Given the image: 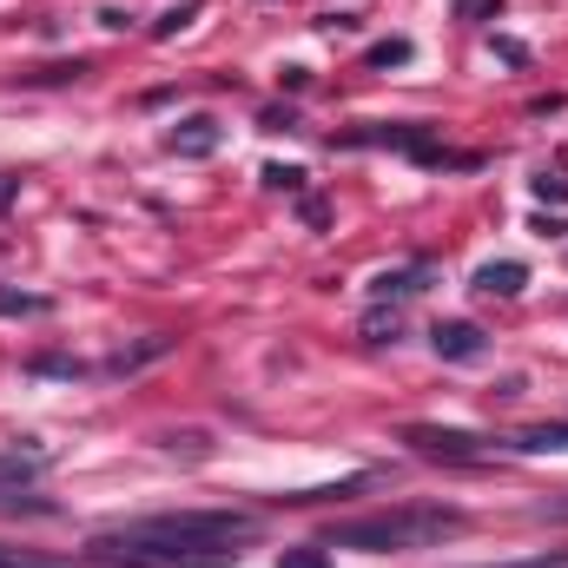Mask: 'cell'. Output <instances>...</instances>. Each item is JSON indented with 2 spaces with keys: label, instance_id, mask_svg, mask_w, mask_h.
Listing matches in <instances>:
<instances>
[{
  "label": "cell",
  "instance_id": "6da1fadb",
  "mask_svg": "<svg viewBox=\"0 0 568 568\" xmlns=\"http://www.w3.org/2000/svg\"><path fill=\"white\" fill-rule=\"evenodd\" d=\"M258 536V516L239 509H172V516H145L126 529L93 536V556L120 568H232Z\"/></svg>",
  "mask_w": 568,
  "mask_h": 568
},
{
  "label": "cell",
  "instance_id": "7a4b0ae2",
  "mask_svg": "<svg viewBox=\"0 0 568 568\" xmlns=\"http://www.w3.org/2000/svg\"><path fill=\"white\" fill-rule=\"evenodd\" d=\"M463 529V509L443 503H410V509H377V516H351L324 536V549H371V556H397V549H429L443 536Z\"/></svg>",
  "mask_w": 568,
  "mask_h": 568
},
{
  "label": "cell",
  "instance_id": "3957f363",
  "mask_svg": "<svg viewBox=\"0 0 568 568\" xmlns=\"http://www.w3.org/2000/svg\"><path fill=\"white\" fill-rule=\"evenodd\" d=\"M404 443H410L417 456H443V463H476V456L489 449V436H476V429H443V424H410Z\"/></svg>",
  "mask_w": 568,
  "mask_h": 568
},
{
  "label": "cell",
  "instance_id": "277c9868",
  "mask_svg": "<svg viewBox=\"0 0 568 568\" xmlns=\"http://www.w3.org/2000/svg\"><path fill=\"white\" fill-rule=\"evenodd\" d=\"M219 140H225V133H219V120H212V113H185V120L165 133V145H172L179 159H212Z\"/></svg>",
  "mask_w": 568,
  "mask_h": 568
},
{
  "label": "cell",
  "instance_id": "5b68a950",
  "mask_svg": "<svg viewBox=\"0 0 568 568\" xmlns=\"http://www.w3.org/2000/svg\"><path fill=\"white\" fill-rule=\"evenodd\" d=\"M429 344H436V357H449V364H469V357H483V331H476V324H463V317L436 324V331H429Z\"/></svg>",
  "mask_w": 568,
  "mask_h": 568
},
{
  "label": "cell",
  "instance_id": "8992f818",
  "mask_svg": "<svg viewBox=\"0 0 568 568\" xmlns=\"http://www.w3.org/2000/svg\"><path fill=\"white\" fill-rule=\"evenodd\" d=\"M47 476V449H0V496H20Z\"/></svg>",
  "mask_w": 568,
  "mask_h": 568
},
{
  "label": "cell",
  "instance_id": "52a82bcc",
  "mask_svg": "<svg viewBox=\"0 0 568 568\" xmlns=\"http://www.w3.org/2000/svg\"><path fill=\"white\" fill-rule=\"evenodd\" d=\"M523 284H529V265H516V258H496V265L476 272V291H483V297H516Z\"/></svg>",
  "mask_w": 568,
  "mask_h": 568
},
{
  "label": "cell",
  "instance_id": "ba28073f",
  "mask_svg": "<svg viewBox=\"0 0 568 568\" xmlns=\"http://www.w3.org/2000/svg\"><path fill=\"white\" fill-rule=\"evenodd\" d=\"M165 351H172V337H165V331H159V337H145V344H133V351H113V357H106V377H133L140 364L165 357Z\"/></svg>",
  "mask_w": 568,
  "mask_h": 568
},
{
  "label": "cell",
  "instance_id": "9c48e42d",
  "mask_svg": "<svg viewBox=\"0 0 568 568\" xmlns=\"http://www.w3.org/2000/svg\"><path fill=\"white\" fill-rule=\"evenodd\" d=\"M424 284H429V265H404V272H384V278L371 284V297L390 304V297H417Z\"/></svg>",
  "mask_w": 568,
  "mask_h": 568
},
{
  "label": "cell",
  "instance_id": "30bf717a",
  "mask_svg": "<svg viewBox=\"0 0 568 568\" xmlns=\"http://www.w3.org/2000/svg\"><path fill=\"white\" fill-rule=\"evenodd\" d=\"M516 449H529V456H549V449H568V424H536L516 436Z\"/></svg>",
  "mask_w": 568,
  "mask_h": 568
},
{
  "label": "cell",
  "instance_id": "8fae6325",
  "mask_svg": "<svg viewBox=\"0 0 568 568\" xmlns=\"http://www.w3.org/2000/svg\"><path fill=\"white\" fill-rule=\"evenodd\" d=\"M0 311H7V317H40L47 297H33V291H0Z\"/></svg>",
  "mask_w": 568,
  "mask_h": 568
},
{
  "label": "cell",
  "instance_id": "7c38bea8",
  "mask_svg": "<svg viewBox=\"0 0 568 568\" xmlns=\"http://www.w3.org/2000/svg\"><path fill=\"white\" fill-rule=\"evenodd\" d=\"M278 568H331V549L317 542V549H284Z\"/></svg>",
  "mask_w": 568,
  "mask_h": 568
},
{
  "label": "cell",
  "instance_id": "4fadbf2b",
  "mask_svg": "<svg viewBox=\"0 0 568 568\" xmlns=\"http://www.w3.org/2000/svg\"><path fill=\"white\" fill-rule=\"evenodd\" d=\"M192 20H199V0H185V7H172V13H165V20H159L152 33H159V40H172V33H179V27H192Z\"/></svg>",
  "mask_w": 568,
  "mask_h": 568
},
{
  "label": "cell",
  "instance_id": "5bb4252c",
  "mask_svg": "<svg viewBox=\"0 0 568 568\" xmlns=\"http://www.w3.org/2000/svg\"><path fill=\"white\" fill-rule=\"evenodd\" d=\"M410 60V40H384V47H371V67H404Z\"/></svg>",
  "mask_w": 568,
  "mask_h": 568
},
{
  "label": "cell",
  "instance_id": "9a60e30c",
  "mask_svg": "<svg viewBox=\"0 0 568 568\" xmlns=\"http://www.w3.org/2000/svg\"><path fill=\"white\" fill-rule=\"evenodd\" d=\"M33 377H80L73 357H33Z\"/></svg>",
  "mask_w": 568,
  "mask_h": 568
},
{
  "label": "cell",
  "instance_id": "2e32d148",
  "mask_svg": "<svg viewBox=\"0 0 568 568\" xmlns=\"http://www.w3.org/2000/svg\"><path fill=\"white\" fill-rule=\"evenodd\" d=\"M165 449H172V456H179V449H185V456H192V463H199V456H205V436H199V429H185V436H179V429H172V436H165Z\"/></svg>",
  "mask_w": 568,
  "mask_h": 568
},
{
  "label": "cell",
  "instance_id": "e0dca14e",
  "mask_svg": "<svg viewBox=\"0 0 568 568\" xmlns=\"http://www.w3.org/2000/svg\"><path fill=\"white\" fill-rule=\"evenodd\" d=\"M297 179H304L297 165H265V185H278V192H297Z\"/></svg>",
  "mask_w": 568,
  "mask_h": 568
},
{
  "label": "cell",
  "instance_id": "ac0fdd59",
  "mask_svg": "<svg viewBox=\"0 0 568 568\" xmlns=\"http://www.w3.org/2000/svg\"><path fill=\"white\" fill-rule=\"evenodd\" d=\"M0 568H60V562H40V556H13V549H0Z\"/></svg>",
  "mask_w": 568,
  "mask_h": 568
},
{
  "label": "cell",
  "instance_id": "d6986e66",
  "mask_svg": "<svg viewBox=\"0 0 568 568\" xmlns=\"http://www.w3.org/2000/svg\"><path fill=\"white\" fill-rule=\"evenodd\" d=\"M536 192H542V199H568V179H549V172H542V179H536Z\"/></svg>",
  "mask_w": 568,
  "mask_h": 568
},
{
  "label": "cell",
  "instance_id": "ffe728a7",
  "mask_svg": "<svg viewBox=\"0 0 568 568\" xmlns=\"http://www.w3.org/2000/svg\"><path fill=\"white\" fill-rule=\"evenodd\" d=\"M13 192H20V179H13V172H0V212L13 205Z\"/></svg>",
  "mask_w": 568,
  "mask_h": 568
},
{
  "label": "cell",
  "instance_id": "44dd1931",
  "mask_svg": "<svg viewBox=\"0 0 568 568\" xmlns=\"http://www.w3.org/2000/svg\"><path fill=\"white\" fill-rule=\"evenodd\" d=\"M509 568H568V556H536V562H509Z\"/></svg>",
  "mask_w": 568,
  "mask_h": 568
}]
</instances>
